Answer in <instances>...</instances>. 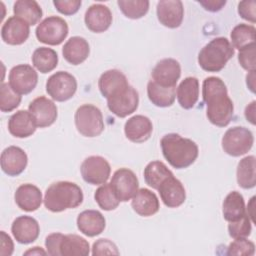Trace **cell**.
<instances>
[{
    "label": "cell",
    "mask_w": 256,
    "mask_h": 256,
    "mask_svg": "<svg viewBox=\"0 0 256 256\" xmlns=\"http://www.w3.org/2000/svg\"><path fill=\"white\" fill-rule=\"evenodd\" d=\"M28 111L39 128H45L52 125L57 118L56 104L45 96L35 98L28 106Z\"/></svg>",
    "instance_id": "4fadbf2b"
},
{
    "label": "cell",
    "mask_w": 256,
    "mask_h": 256,
    "mask_svg": "<svg viewBox=\"0 0 256 256\" xmlns=\"http://www.w3.org/2000/svg\"><path fill=\"white\" fill-rule=\"evenodd\" d=\"M106 100L108 109L117 117L124 118L138 108L139 95L136 89L128 85Z\"/></svg>",
    "instance_id": "9c48e42d"
},
{
    "label": "cell",
    "mask_w": 256,
    "mask_h": 256,
    "mask_svg": "<svg viewBox=\"0 0 256 256\" xmlns=\"http://www.w3.org/2000/svg\"><path fill=\"white\" fill-rule=\"evenodd\" d=\"M38 82V74L28 64L14 66L9 72V85L20 95L29 94L34 90Z\"/></svg>",
    "instance_id": "8fae6325"
},
{
    "label": "cell",
    "mask_w": 256,
    "mask_h": 256,
    "mask_svg": "<svg viewBox=\"0 0 256 256\" xmlns=\"http://www.w3.org/2000/svg\"><path fill=\"white\" fill-rule=\"evenodd\" d=\"M17 206L26 212L36 211L42 203V193L40 189L33 184L20 185L14 194Z\"/></svg>",
    "instance_id": "7402d4cb"
},
{
    "label": "cell",
    "mask_w": 256,
    "mask_h": 256,
    "mask_svg": "<svg viewBox=\"0 0 256 256\" xmlns=\"http://www.w3.org/2000/svg\"><path fill=\"white\" fill-rule=\"evenodd\" d=\"M21 102V95L15 92L9 83H1L0 87V110L11 112L16 109Z\"/></svg>",
    "instance_id": "f35d334b"
},
{
    "label": "cell",
    "mask_w": 256,
    "mask_h": 256,
    "mask_svg": "<svg viewBox=\"0 0 256 256\" xmlns=\"http://www.w3.org/2000/svg\"><path fill=\"white\" fill-rule=\"evenodd\" d=\"M256 159L253 155L241 159L237 166V183L243 189H251L256 185Z\"/></svg>",
    "instance_id": "1f68e13d"
},
{
    "label": "cell",
    "mask_w": 256,
    "mask_h": 256,
    "mask_svg": "<svg viewBox=\"0 0 256 256\" xmlns=\"http://www.w3.org/2000/svg\"><path fill=\"white\" fill-rule=\"evenodd\" d=\"M255 55H256V45L252 43L248 46L243 47L239 50L238 61L242 68L247 71L255 70Z\"/></svg>",
    "instance_id": "b9f144b4"
},
{
    "label": "cell",
    "mask_w": 256,
    "mask_h": 256,
    "mask_svg": "<svg viewBox=\"0 0 256 256\" xmlns=\"http://www.w3.org/2000/svg\"><path fill=\"white\" fill-rule=\"evenodd\" d=\"M112 13L110 9L103 4L91 5L84 17L86 27L94 33L106 31L112 24Z\"/></svg>",
    "instance_id": "44dd1931"
},
{
    "label": "cell",
    "mask_w": 256,
    "mask_h": 256,
    "mask_svg": "<svg viewBox=\"0 0 256 256\" xmlns=\"http://www.w3.org/2000/svg\"><path fill=\"white\" fill-rule=\"evenodd\" d=\"M157 18L159 22L168 28H178L183 21L184 8L180 0H161L157 3Z\"/></svg>",
    "instance_id": "9a60e30c"
},
{
    "label": "cell",
    "mask_w": 256,
    "mask_h": 256,
    "mask_svg": "<svg viewBox=\"0 0 256 256\" xmlns=\"http://www.w3.org/2000/svg\"><path fill=\"white\" fill-rule=\"evenodd\" d=\"M68 31V24L64 19L58 16H49L38 24L35 34L38 41L55 46L65 40Z\"/></svg>",
    "instance_id": "52a82bcc"
},
{
    "label": "cell",
    "mask_w": 256,
    "mask_h": 256,
    "mask_svg": "<svg viewBox=\"0 0 256 256\" xmlns=\"http://www.w3.org/2000/svg\"><path fill=\"white\" fill-rule=\"evenodd\" d=\"M46 254L48 253L38 246H35L32 249H29L26 252H24V255H46Z\"/></svg>",
    "instance_id": "816d5d0a"
},
{
    "label": "cell",
    "mask_w": 256,
    "mask_h": 256,
    "mask_svg": "<svg viewBox=\"0 0 256 256\" xmlns=\"http://www.w3.org/2000/svg\"><path fill=\"white\" fill-rule=\"evenodd\" d=\"M110 184L120 202H127L132 199L139 188L137 176L128 168H120L116 170L112 176Z\"/></svg>",
    "instance_id": "7c38bea8"
},
{
    "label": "cell",
    "mask_w": 256,
    "mask_h": 256,
    "mask_svg": "<svg viewBox=\"0 0 256 256\" xmlns=\"http://www.w3.org/2000/svg\"><path fill=\"white\" fill-rule=\"evenodd\" d=\"M53 4L58 12L69 16L79 10L82 2L81 0H54Z\"/></svg>",
    "instance_id": "ee69618b"
},
{
    "label": "cell",
    "mask_w": 256,
    "mask_h": 256,
    "mask_svg": "<svg viewBox=\"0 0 256 256\" xmlns=\"http://www.w3.org/2000/svg\"><path fill=\"white\" fill-rule=\"evenodd\" d=\"M35 125L29 111L19 110L8 120L9 133L17 138H27L36 131Z\"/></svg>",
    "instance_id": "4316f807"
},
{
    "label": "cell",
    "mask_w": 256,
    "mask_h": 256,
    "mask_svg": "<svg viewBox=\"0 0 256 256\" xmlns=\"http://www.w3.org/2000/svg\"><path fill=\"white\" fill-rule=\"evenodd\" d=\"M94 199L98 206L105 211H111L118 207L120 200L116 196L110 183L102 184L94 193Z\"/></svg>",
    "instance_id": "8d00e7d4"
},
{
    "label": "cell",
    "mask_w": 256,
    "mask_h": 256,
    "mask_svg": "<svg viewBox=\"0 0 256 256\" xmlns=\"http://www.w3.org/2000/svg\"><path fill=\"white\" fill-rule=\"evenodd\" d=\"M198 2L204 7L205 10L210 12L220 11L226 4L225 0H200Z\"/></svg>",
    "instance_id": "c3c4849f"
},
{
    "label": "cell",
    "mask_w": 256,
    "mask_h": 256,
    "mask_svg": "<svg viewBox=\"0 0 256 256\" xmlns=\"http://www.w3.org/2000/svg\"><path fill=\"white\" fill-rule=\"evenodd\" d=\"M245 117L251 124H255V101H252L245 108Z\"/></svg>",
    "instance_id": "681fc988"
},
{
    "label": "cell",
    "mask_w": 256,
    "mask_h": 256,
    "mask_svg": "<svg viewBox=\"0 0 256 256\" xmlns=\"http://www.w3.org/2000/svg\"><path fill=\"white\" fill-rule=\"evenodd\" d=\"M181 75V67L177 60L165 58L160 60L152 70V80L160 86L174 87Z\"/></svg>",
    "instance_id": "5bb4252c"
},
{
    "label": "cell",
    "mask_w": 256,
    "mask_h": 256,
    "mask_svg": "<svg viewBox=\"0 0 256 256\" xmlns=\"http://www.w3.org/2000/svg\"><path fill=\"white\" fill-rule=\"evenodd\" d=\"M1 169L8 176H18L26 168L28 157L25 151L17 146H9L1 153Z\"/></svg>",
    "instance_id": "2e32d148"
},
{
    "label": "cell",
    "mask_w": 256,
    "mask_h": 256,
    "mask_svg": "<svg viewBox=\"0 0 256 256\" xmlns=\"http://www.w3.org/2000/svg\"><path fill=\"white\" fill-rule=\"evenodd\" d=\"M90 48L85 38L80 36H73L64 44L62 54L64 59L72 64L79 65L83 63L89 56Z\"/></svg>",
    "instance_id": "cb8c5ba5"
},
{
    "label": "cell",
    "mask_w": 256,
    "mask_h": 256,
    "mask_svg": "<svg viewBox=\"0 0 256 256\" xmlns=\"http://www.w3.org/2000/svg\"><path fill=\"white\" fill-rule=\"evenodd\" d=\"M129 85L126 76L117 69H111L104 72L99 80L98 87L102 96L106 99L116 94Z\"/></svg>",
    "instance_id": "d4e9b609"
},
{
    "label": "cell",
    "mask_w": 256,
    "mask_h": 256,
    "mask_svg": "<svg viewBox=\"0 0 256 256\" xmlns=\"http://www.w3.org/2000/svg\"><path fill=\"white\" fill-rule=\"evenodd\" d=\"M252 132L245 127L229 128L223 135L221 144L224 152L230 156L238 157L246 154L253 146Z\"/></svg>",
    "instance_id": "8992f818"
},
{
    "label": "cell",
    "mask_w": 256,
    "mask_h": 256,
    "mask_svg": "<svg viewBox=\"0 0 256 256\" xmlns=\"http://www.w3.org/2000/svg\"><path fill=\"white\" fill-rule=\"evenodd\" d=\"M173 173L161 161H152L147 164L144 169V179L148 186L153 189H158L160 184Z\"/></svg>",
    "instance_id": "e575fe53"
},
{
    "label": "cell",
    "mask_w": 256,
    "mask_h": 256,
    "mask_svg": "<svg viewBox=\"0 0 256 256\" xmlns=\"http://www.w3.org/2000/svg\"><path fill=\"white\" fill-rule=\"evenodd\" d=\"M228 232L229 235L233 238H246L251 233V220L246 213L243 217L240 219L229 222L228 225Z\"/></svg>",
    "instance_id": "ab89813d"
},
{
    "label": "cell",
    "mask_w": 256,
    "mask_h": 256,
    "mask_svg": "<svg viewBox=\"0 0 256 256\" xmlns=\"http://www.w3.org/2000/svg\"><path fill=\"white\" fill-rule=\"evenodd\" d=\"M62 233L49 234L45 239V247L47 253L51 256H60L59 254V242L62 237Z\"/></svg>",
    "instance_id": "bcb514c9"
},
{
    "label": "cell",
    "mask_w": 256,
    "mask_h": 256,
    "mask_svg": "<svg viewBox=\"0 0 256 256\" xmlns=\"http://www.w3.org/2000/svg\"><path fill=\"white\" fill-rule=\"evenodd\" d=\"M0 255L10 256L14 250V244L11 237L5 231L0 232Z\"/></svg>",
    "instance_id": "7dc6e473"
},
{
    "label": "cell",
    "mask_w": 256,
    "mask_h": 256,
    "mask_svg": "<svg viewBox=\"0 0 256 256\" xmlns=\"http://www.w3.org/2000/svg\"><path fill=\"white\" fill-rule=\"evenodd\" d=\"M162 154L175 169H184L192 165L198 157L197 144L189 138L176 133L164 135L160 141Z\"/></svg>",
    "instance_id": "7a4b0ae2"
},
{
    "label": "cell",
    "mask_w": 256,
    "mask_h": 256,
    "mask_svg": "<svg viewBox=\"0 0 256 256\" xmlns=\"http://www.w3.org/2000/svg\"><path fill=\"white\" fill-rule=\"evenodd\" d=\"M223 217L228 222H233L246 214L245 202L243 196L237 192H230L224 199L222 205Z\"/></svg>",
    "instance_id": "4dcf8cb0"
},
{
    "label": "cell",
    "mask_w": 256,
    "mask_h": 256,
    "mask_svg": "<svg viewBox=\"0 0 256 256\" xmlns=\"http://www.w3.org/2000/svg\"><path fill=\"white\" fill-rule=\"evenodd\" d=\"M106 226L104 216L97 210H85L77 217V227L84 235L95 237L101 234Z\"/></svg>",
    "instance_id": "603a6c76"
},
{
    "label": "cell",
    "mask_w": 256,
    "mask_h": 256,
    "mask_svg": "<svg viewBox=\"0 0 256 256\" xmlns=\"http://www.w3.org/2000/svg\"><path fill=\"white\" fill-rule=\"evenodd\" d=\"M92 254L93 255H119V251L117 246L110 241L109 239H99L94 242L92 247Z\"/></svg>",
    "instance_id": "7bdbcfd3"
},
{
    "label": "cell",
    "mask_w": 256,
    "mask_h": 256,
    "mask_svg": "<svg viewBox=\"0 0 256 256\" xmlns=\"http://www.w3.org/2000/svg\"><path fill=\"white\" fill-rule=\"evenodd\" d=\"M153 131L151 120L144 115H135L129 118L124 125V133L128 140L134 143L147 141Z\"/></svg>",
    "instance_id": "ffe728a7"
},
{
    "label": "cell",
    "mask_w": 256,
    "mask_h": 256,
    "mask_svg": "<svg viewBox=\"0 0 256 256\" xmlns=\"http://www.w3.org/2000/svg\"><path fill=\"white\" fill-rule=\"evenodd\" d=\"M160 198L165 206L169 208H177L181 206L186 199V192L180 180L174 175L166 178L158 187Z\"/></svg>",
    "instance_id": "e0dca14e"
},
{
    "label": "cell",
    "mask_w": 256,
    "mask_h": 256,
    "mask_svg": "<svg viewBox=\"0 0 256 256\" xmlns=\"http://www.w3.org/2000/svg\"><path fill=\"white\" fill-rule=\"evenodd\" d=\"M90 253L88 241L76 234L62 235L59 242L60 256H87Z\"/></svg>",
    "instance_id": "83f0119b"
},
{
    "label": "cell",
    "mask_w": 256,
    "mask_h": 256,
    "mask_svg": "<svg viewBox=\"0 0 256 256\" xmlns=\"http://www.w3.org/2000/svg\"><path fill=\"white\" fill-rule=\"evenodd\" d=\"M76 90V78L66 71H58L52 74L46 82V92L53 100L58 102L71 99Z\"/></svg>",
    "instance_id": "ba28073f"
},
{
    "label": "cell",
    "mask_w": 256,
    "mask_h": 256,
    "mask_svg": "<svg viewBox=\"0 0 256 256\" xmlns=\"http://www.w3.org/2000/svg\"><path fill=\"white\" fill-rule=\"evenodd\" d=\"M255 70L249 71V74H247L246 76V83L248 88L251 90V92H255Z\"/></svg>",
    "instance_id": "f907efd6"
},
{
    "label": "cell",
    "mask_w": 256,
    "mask_h": 256,
    "mask_svg": "<svg viewBox=\"0 0 256 256\" xmlns=\"http://www.w3.org/2000/svg\"><path fill=\"white\" fill-rule=\"evenodd\" d=\"M232 46L238 50L252 43L256 40V29L253 25L248 24H238L236 25L230 34Z\"/></svg>",
    "instance_id": "d590c367"
},
{
    "label": "cell",
    "mask_w": 256,
    "mask_h": 256,
    "mask_svg": "<svg viewBox=\"0 0 256 256\" xmlns=\"http://www.w3.org/2000/svg\"><path fill=\"white\" fill-rule=\"evenodd\" d=\"M117 4L121 12L130 19H140L149 10L148 0H118Z\"/></svg>",
    "instance_id": "74e56055"
},
{
    "label": "cell",
    "mask_w": 256,
    "mask_h": 256,
    "mask_svg": "<svg viewBox=\"0 0 256 256\" xmlns=\"http://www.w3.org/2000/svg\"><path fill=\"white\" fill-rule=\"evenodd\" d=\"M238 13L241 18L251 22H256V1L245 0L238 4Z\"/></svg>",
    "instance_id": "f6af8a7d"
},
{
    "label": "cell",
    "mask_w": 256,
    "mask_h": 256,
    "mask_svg": "<svg viewBox=\"0 0 256 256\" xmlns=\"http://www.w3.org/2000/svg\"><path fill=\"white\" fill-rule=\"evenodd\" d=\"M149 100L157 107H170L176 98V86L164 87L155 83L152 79L147 84Z\"/></svg>",
    "instance_id": "f546056e"
},
{
    "label": "cell",
    "mask_w": 256,
    "mask_h": 256,
    "mask_svg": "<svg viewBox=\"0 0 256 256\" xmlns=\"http://www.w3.org/2000/svg\"><path fill=\"white\" fill-rule=\"evenodd\" d=\"M11 232L18 243L29 244L38 238L40 227L35 218L23 215L17 217L13 221L11 225Z\"/></svg>",
    "instance_id": "d6986e66"
},
{
    "label": "cell",
    "mask_w": 256,
    "mask_h": 256,
    "mask_svg": "<svg viewBox=\"0 0 256 256\" xmlns=\"http://www.w3.org/2000/svg\"><path fill=\"white\" fill-rule=\"evenodd\" d=\"M199 98V81L196 77H186L177 87V100L184 109H191Z\"/></svg>",
    "instance_id": "f1b7e54d"
},
{
    "label": "cell",
    "mask_w": 256,
    "mask_h": 256,
    "mask_svg": "<svg viewBox=\"0 0 256 256\" xmlns=\"http://www.w3.org/2000/svg\"><path fill=\"white\" fill-rule=\"evenodd\" d=\"M83 198V192L77 184L69 181H58L46 189L43 201L47 210L62 212L80 206Z\"/></svg>",
    "instance_id": "3957f363"
},
{
    "label": "cell",
    "mask_w": 256,
    "mask_h": 256,
    "mask_svg": "<svg viewBox=\"0 0 256 256\" xmlns=\"http://www.w3.org/2000/svg\"><path fill=\"white\" fill-rule=\"evenodd\" d=\"M13 13L29 25L37 24L42 18L43 12L40 5L34 0H18L14 3Z\"/></svg>",
    "instance_id": "d6a6232c"
},
{
    "label": "cell",
    "mask_w": 256,
    "mask_h": 256,
    "mask_svg": "<svg viewBox=\"0 0 256 256\" xmlns=\"http://www.w3.org/2000/svg\"><path fill=\"white\" fill-rule=\"evenodd\" d=\"M255 245L246 238H236L227 248V255H254Z\"/></svg>",
    "instance_id": "60d3db41"
},
{
    "label": "cell",
    "mask_w": 256,
    "mask_h": 256,
    "mask_svg": "<svg viewBox=\"0 0 256 256\" xmlns=\"http://www.w3.org/2000/svg\"><path fill=\"white\" fill-rule=\"evenodd\" d=\"M131 206L138 215L149 217L158 212L159 200L154 192L147 188H141L133 196Z\"/></svg>",
    "instance_id": "484cf974"
},
{
    "label": "cell",
    "mask_w": 256,
    "mask_h": 256,
    "mask_svg": "<svg viewBox=\"0 0 256 256\" xmlns=\"http://www.w3.org/2000/svg\"><path fill=\"white\" fill-rule=\"evenodd\" d=\"M234 47L227 38L217 37L200 50L198 64L204 71L219 72L234 56Z\"/></svg>",
    "instance_id": "277c9868"
},
{
    "label": "cell",
    "mask_w": 256,
    "mask_h": 256,
    "mask_svg": "<svg viewBox=\"0 0 256 256\" xmlns=\"http://www.w3.org/2000/svg\"><path fill=\"white\" fill-rule=\"evenodd\" d=\"M29 26L24 20L11 16L4 22L1 28V38L9 45H21L29 37Z\"/></svg>",
    "instance_id": "ac0fdd59"
},
{
    "label": "cell",
    "mask_w": 256,
    "mask_h": 256,
    "mask_svg": "<svg viewBox=\"0 0 256 256\" xmlns=\"http://www.w3.org/2000/svg\"><path fill=\"white\" fill-rule=\"evenodd\" d=\"M74 121L77 131L85 137L99 136L104 130L102 112L92 104L80 106L75 112Z\"/></svg>",
    "instance_id": "5b68a950"
},
{
    "label": "cell",
    "mask_w": 256,
    "mask_h": 256,
    "mask_svg": "<svg viewBox=\"0 0 256 256\" xmlns=\"http://www.w3.org/2000/svg\"><path fill=\"white\" fill-rule=\"evenodd\" d=\"M254 200H255V197H252L250 199V202H249L248 206H247V209H248V213L247 214H248L251 222H253V223L255 222V220H254V212H253V210H254Z\"/></svg>",
    "instance_id": "f5cc1de1"
},
{
    "label": "cell",
    "mask_w": 256,
    "mask_h": 256,
    "mask_svg": "<svg viewBox=\"0 0 256 256\" xmlns=\"http://www.w3.org/2000/svg\"><path fill=\"white\" fill-rule=\"evenodd\" d=\"M32 64L41 73L54 70L58 64V55L55 50L48 47L37 48L32 54Z\"/></svg>",
    "instance_id": "836d02e7"
},
{
    "label": "cell",
    "mask_w": 256,
    "mask_h": 256,
    "mask_svg": "<svg viewBox=\"0 0 256 256\" xmlns=\"http://www.w3.org/2000/svg\"><path fill=\"white\" fill-rule=\"evenodd\" d=\"M202 97L206 104L208 120L218 127L227 126L232 120L234 106L223 80L215 76L205 78L202 84Z\"/></svg>",
    "instance_id": "6da1fadb"
},
{
    "label": "cell",
    "mask_w": 256,
    "mask_h": 256,
    "mask_svg": "<svg viewBox=\"0 0 256 256\" xmlns=\"http://www.w3.org/2000/svg\"><path fill=\"white\" fill-rule=\"evenodd\" d=\"M82 178L91 185H101L107 182L111 173L108 161L101 156H89L80 167Z\"/></svg>",
    "instance_id": "30bf717a"
}]
</instances>
